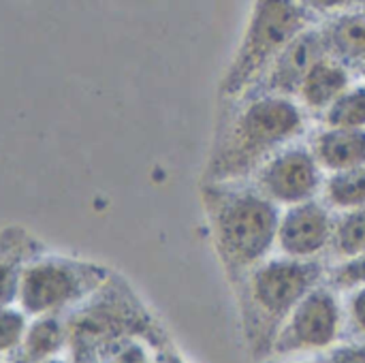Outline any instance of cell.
<instances>
[{"label": "cell", "mask_w": 365, "mask_h": 363, "mask_svg": "<svg viewBox=\"0 0 365 363\" xmlns=\"http://www.w3.org/2000/svg\"><path fill=\"white\" fill-rule=\"evenodd\" d=\"M331 58L351 68H365V13H342L323 30Z\"/></svg>", "instance_id": "7c38bea8"}, {"label": "cell", "mask_w": 365, "mask_h": 363, "mask_svg": "<svg viewBox=\"0 0 365 363\" xmlns=\"http://www.w3.org/2000/svg\"><path fill=\"white\" fill-rule=\"evenodd\" d=\"M64 340L66 332L62 325L51 317H43L32 327H28L24 336V357L28 363L47 362L56 351H60Z\"/></svg>", "instance_id": "5bb4252c"}, {"label": "cell", "mask_w": 365, "mask_h": 363, "mask_svg": "<svg viewBox=\"0 0 365 363\" xmlns=\"http://www.w3.org/2000/svg\"><path fill=\"white\" fill-rule=\"evenodd\" d=\"M361 11H364V13H365V2H364V6H361Z\"/></svg>", "instance_id": "cb8c5ba5"}, {"label": "cell", "mask_w": 365, "mask_h": 363, "mask_svg": "<svg viewBox=\"0 0 365 363\" xmlns=\"http://www.w3.org/2000/svg\"><path fill=\"white\" fill-rule=\"evenodd\" d=\"M28 327H26V317L24 312L15 308H0V353H6L15 349L19 342H24Z\"/></svg>", "instance_id": "ac0fdd59"}, {"label": "cell", "mask_w": 365, "mask_h": 363, "mask_svg": "<svg viewBox=\"0 0 365 363\" xmlns=\"http://www.w3.org/2000/svg\"><path fill=\"white\" fill-rule=\"evenodd\" d=\"M351 71L329 53L323 56L304 77L297 96L312 111H327L340 94L351 88Z\"/></svg>", "instance_id": "30bf717a"}, {"label": "cell", "mask_w": 365, "mask_h": 363, "mask_svg": "<svg viewBox=\"0 0 365 363\" xmlns=\"http://www.w3.org/2000/svg\"><path fill=\"white\" fill-rule=\"evenodd\" d=\"M327 285L334 291H355L365 287V250L336 263L327 272Z\"/></svg>", "instance_id": "e0dca14e"}, {"label": "cell", "mask_w": 365, "mask_h": 363, "mask_svg": "<svg viewBox=\"0 0 365 363\" xmlns=\"http://www.w3.org/2000/svg\"><path fill=\"white\" fill-rule=\"evenodd\" d=\"M312 154L321 169L329 173L349 171L365 165V131L325 128L312 143Z\"/></svg>", "instance_id": "8fae6325"}, {"label": "cell", "mask_w": 365, "mask_h": 363, "mask_svg": "<svg viewBox=\"0 0 365 363\" xmlns=\"http://www.w3.org/2000/svg\"><path fill=\"white\" fill-rule=\"evenodd\" d=\"M43 363H64V362H56V359H47V362H43Z\"/></svg>", "instance_id": "603a6c76"}, {"label": "cell", "mask_w": 365, "mask_h": 363, "mask_svg": "<svg viewBox=\"0 0 365 363\" xmlns=\"http://www.w3.org/2000/svg\"><path fill=\"white\" fill-rule=\"evenodd\" d=\"M325 201L336 210H357L365 205V165L349 171L331 173L323 182Z\"/></svg>", "instance_id": "4fadbf2b"}, {"label": "cell", "mask_w": 365, "mask_h": 363, "mask_svg": "<svg viewBox=\"0 0 365 363\" xmlns=\"http://www.w3.org/2000/svg\"><path fill=\"white\" fill-rule=\"evenodd\" d=\"M334 255L344 261L365 250V205L344 212L334 223V237L331 246Z\"/></svg>", "instance_id": "9a60e30c"}, {"label": "cell", "mask_w": 365, "mask_h": 363, "mask_svg": "<svg viewBox=\"0 0 365 363\" xmlns=\"http://www.w3.org/2000/svg\"><path fill=\"white\" fill-rule=\"evenodd\" d=\"M306 122L302 107L287 96L261 94L233 120L225 141L212 163V173L220 182L237 180L259 171L265 160L284 150Z\"/></svg>", "instance_id": "6da1fadb"}, {"label": "cell", "mask_w": 365, "mask_h": 363, "mask_svg": "<svg viewBox=\"0 0 365 363\" xmlns=\"http://www.w3.org/2000/svg\"><path fill=\"white\" fill-rule=\"evenodd\" d=\"M306 28H310L306 4L255 2L235 56L222 75L220 94L242 96L261 83L289 43Z\"/></svg>", "instance_id": "7a4b0ae2"}, {"label": "cell", "mask_w": 365, "mask_h": 363, "mask_svg": "<svg viewBox=\"0 0 365 363\" xmlns=\"http://www.w3.org/2000/svg\"><path fill=\"white\" fill-rule=\"evenodd\" d=\"M325 363H365V340L357 344H344L334 349L325 357Z\"/></svg>", "instance_id": "44dd1931"}, {"label": "cell", "mask_w": 365, "mask_h": 363, "mask_svg": "<svg viewBox=\"0 0 365 363\" xmlns=\"http://www.w3.org/2000/svg\"><path fill=\"white\" fill-rule=\"evenodd\" d=\"M325 270L319 261L302 259H269L250 270L246 278V295L250 310L259 321V334L269 351L272 342L287 321V317L297 308V304L323 285Z\"/></svg>", "instance_id": "277c9868"}, {"label": "cell", "mask_w": 365, "mask_h": 363, "mask_svg": "<svg viewBox=\"0 0 365 363\" xmlns=\"http://www.w3.org/2000/svg\"><path fill=\"white\" fill-rule=\"evenodd\" d=\"M334 223L329 210L317 201L287 208L280 214L276 246L289 259L312 261L331 246Z\"/></svg>", "instance_id": "ba28073f"}, {"label": "cell", "mask_w": 365, "mask_h": 363, "mask_svg": "<svg viewBox=\"0 0 365 363\" xmlns=\"http://www.w3.org/2000/svg\"><path fill=\"white\" fill-rule=\"evenodd\" d=\"M158 363H186V362H182L178 355H165V357H163Z\"/></svg>", "instance_id": "7402d4cb"}, {"label": "cell", "mask_w": 365, "mask_h": 363, "mask_svg": "<svg viewBox=\"0 0 365 363\" xmlns=\"http://www.w3.org/2000/svg\"><path fill=\"white\" fill-rule=\"evenodd\" d=\"M86 289V276L81 267L49 259L30 265L19 278V302L30 315L53 312L68 302L77 300Z\"/></svg>", "instance_id": "52a82bcc"}, {"label": "cell", "mask_w": 365, "mask_h": 363, "mask_svg": "<svg viewBox=\"0 0 365 363\" xmlns=\"http://www.w3.org/2000/svg\"><path fill=\"white\" fill-rule=\"evenodd\" d=\"M344 310L329 285H319L280 325L269 353L274 357H293L331 349L342 332Z\"/></svg>", "instance_id": "5b68a950"}, {"label": "cell", "mask_w": 365, "mask_h": 363, "mask_svg": "<svg viewBox=\"0 0 365 363\" xmlns=\"http://www.w3.org/2000/svg\"><path fill=\"white\" fill-rule=\"evenodd\" d=\"M346 310H349L351 327L355 329L357 336H361L365 340V287H359L353 291Z\"/></svg>", "instance_id": "ffe728a7"}, {"label": "cell", "mask_w": 365, "mask_h": 363, "mask_svg": "<svg viewBox=\"0 0 365 363\" xmlns=\"http://www.w3.org/2000/svg\"><path fill=\"white\" fill-rule=\"evenodd\" d=\"M323 182L321 165L304 145H287L257 171V190L274 205L287 208L314 201Z\"/></svg>", "instance_id": "8992f818"}, {"label": "cell", "mask_w": 365, "mask_h": 363, "mask_svg": "<svg viewBox=\"0 0 365 363\" xmlns=\"http://www.w3.org/2000/svg\"><path fill=\"white\" fill-rule=\"evenodd\" d=\"M218 250L233 274L250 272L276 246L280 212L259 190H227L212 205Z\"/></svg>", "instance_id": "3957f363"}, {"label": "cell", "mask_w": 365, "mask_h": 363, "mask_svg": "<svg viewBox=\"0 0 365 363\" xmlns=\"http://www.w3.org/2000/svg\"><path fill=\"white\" fill-rule=\"evenodd\" d=\"M327 128L365 131V83L351 86L336 103L323 113Z\"/></svg>", "instance_id": "2e32d148"}, {"label": "cell", "mask_w": 365, "mask_h": 363, "mask_svg": "<svg viewBox=\"0 0 365 363\" xmlns=\"http://www.w3.org/2000/svg\"><path fill=\"white\" fill-rule=\"evenodd\" d=\"M19 278L21 274H17L15 265L0 261V308L9 306L19 293Z\"/></svg>", "instance_id": "d6986e66"}, {"label": "cell", "mask_w": 365, "mask_h": 363, "mask_svg": "<svg viewBox=\"0 0 365 363\" xmlns=\"http://www.w3.org/2000/svg\"><path fill=\"white\" fill-rule=\"evenodd\" d=\"M323 56H327L323 32L314 28H306L299 36H295L289 43V47L280 53V58L274 62L269 73L263 77L261 83L265 86V94H276L287 98L297 96L304 77Z\"/></svg>", "instance_id": "9c48e42d"}]
</instances>
